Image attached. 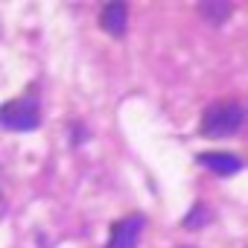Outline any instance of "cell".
I'll return each mask as SVG.
<instances>
[{
	"instance_id": "1",
	"label": "cell",
	"mask_w": 248,
	"mask_h": 248,
	"mask_svg": "<svg viewBox=\"0 0 248 248\" xmlns=\"http://www.w3.org/2000/svg\"><path fill=\"white\" fill-rule=\"evenodd\" d=\"M242 105L233 102V99H222V102H213L204 114H202V135L204 138H228L233 132H239L242 126Z\"/></svg>"
},
{
	"instance_id": "3",
	"label": "cell",
	"mask_w": 248,
	"mask_h": 248,
	"mask_svg": "<svg viewBox=\"0 0 248 248\" xmlns=\"http://www.w3.org/2000/svg\"><path fill=\"white\" fill-rule=\"evenodd\" d=\"M143 228H146V219H143L140 213L123 216V219H120V222H114V228H111L108 248H138Z\"/></svg>"
},
{
	"instance_id": "5",
	"label": "cell",
	"mask_w": 248,
	"mask_h": 248,
	"mask_svg": "<svg viewBox=\"0 0 248 248\" xmlns=\"http://www.w3.org/2000/svg\"><path fill=\"white\" fill-rule=\"evenodd\" d=\"M196 161H199L202 167L219 172V175H233V172L242 170V161H239L236 155H231V152H202Z\"/></svg>"
},
{
	"instance_id": "2",
	"label": "cell",
	"mask_w": 248,
	"mask_h": 248,
	"mask_svg": "<svg viewBox=\"0 0 248 248\" xmlns=\"http://www.w3.org/2000/svg\"><path fill=\"white\" fill-rule=\"evenodd\" d=\"M41 126V108L35 96H21L9 99L0 108V129L6 132H32Z\"/></svg>"
},
{
	"instance_id": "4",
	"label": "cell",
	"mask_w": 248,
	"mask_h": 248,
	"mask_svg": "<svg viewBox=\"0 0 248 248\" xmlns=\"http://www.w3.org/2000/svg\"><path fill=\"white\" fill-rule=\"evenodd\" d=\"M126 24H129V9H126V3H108V6L99 12V27H102L108 35H114V38L126 35Z\"/></svg>"
},
{
	"instance_id": "6",
	"label": "cell",
	"mask_w": 248,
	"mask_h": 248,
	"mask_svg": "<svg viewBox=\"0 0 248 248\" xmlns=\"http://www.w3.org/2000/svg\"><path fill=\"white\" fill-rule=\"evenodd\" d=\"M193 210H196V213L187 219V225H196L199 219H202V222H207V207H202V204H199V207H193Z\"/></svg>"
}]
</instances>
